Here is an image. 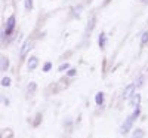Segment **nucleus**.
<instances>
[{
	"mask_svg": "<svg viewBox=\"0 0 148 138\" xmlns=\"http://www.w3.org/2000/svg\"><path fill=\"white\" fill-rule=\"evenodd\" d=\"M15 28H16V17L15 15H10L5 26H3V31H2V39H10L15 33Z\"/></svg>",
	"mask_w": 148,
	"mask_h": 138,
	"instance_id": "f257e3e1",
	"label": "nucleus"
},
{
	"mask_svg": "<svg viewBox=\"0 0 148 138\" xmlns=\"http://www.w3.org/2000/svg\"><path fill=\"white\" fill-rule=\"evenodd\" d=\"M139 115H141V108H139V107H135L133 113H132V115H130V116L125 120V123L121 125V134H127V132L132 129V126H133V122L139 117Z\"/></svg>",
	"mask_w": 148,
	"mask_h": 138,
	"instance_id": "f03ea898",
	"label": "nucleus"
},
{
	"mask_svg": "<svg viewBox=\"0 0 148 138\" xmlns=\"http://www.w3.org/2000/svg\"><path fill=\"white\" fill-rule=\"evenodd\" d=\"M33 45H34V42H33V39H27L25 42L22 43V46H21V49H19V58H25L27 57V54L33 49Z\"/></svg>",
	"mask_w": 148,
	"mask_h": 138,
	"instance_id": "7ed1b4c3",
	"label": "nucleus"
},
{
	"mask_svg": "<svg viewBox=\"0 0 148 138\" xmlns=\"http://www.w3.org/2000/svg\"><path fill=\"white\" fill-rule=\"evenodd\" d=\"M37 66H39V58H37V57H30L28 61H27V68L30 71H33V70L37 68Z\"/></svg>",
	"mask_w": 148,
	"mask_h": 138,
	"instance_id": "20e7f679",
	"label": "nucleus"
},
{
	"mask_svg": "<svg viewBox=\"0 0 148 138\" xmlns=\"http://www.w3.org/2000/svg\"><path fill=\"white\" fill-rule=\"evenodd\" d=\"M9 66H10L9 58L5 55H0V71H8Z\"/></svg>",
	"mask_w": 148,
	"mask_h": 138,
	"instance_id": "39448f33",
	"label": "nucleus"
},
{
	"mask_svg": "<svg viewBox=\"0 0 148 138\" xmlns=\"http://www.w3.org/2000/svg\"><path fill=\"white\" fill-rule=\"evenodd\" d=\"M135 86L133 83L132 85H129V86H126V89H125V92H123V99H129L133 94H135Z\"/></svg>",
	"mask_w": 148,
	"mask_h": 138,
	"instance_id": "423d86ee",
	"label": "nucleus"
},
{
	"mask_svg": "<svg viewBox=\"0 0 148 138\" xmlns=\"http://www.w3.org/2000/svg\"><path fill=\"white\" fill-rule=\"evenodd\" d=\"M129 101H130V106L135 108V107H139L141 106V95L139 94H133L130 98H129Z\"/></svg>",
	"mask_w": 148,
	"mask_h": 138,
	"instance_id": "0eeeda50",
	"label": "nucleus"
},
{
	"mask_svg": "<svg viewBox=\"0 0 148 138\" xmlns=\"http://www.w3.org/2000/svg\"><path fill=\"white\" fill-rule=\"evenodd\" d=\"M98 45H99L101 49H104L107 46V34L105 33H101L99 37H98Z\"/></svg>",
	"mask_w": 148,
	"mask_h": 138,
	"instance_id": "6e6552de",
	"label": "nucleus"
},
{
	"mask_svg": "<svg viewBox=\"0 0 148 138\" xmlns=\"http://www.w3.org/2000/svg\"><path fill=\"white\" fill-rule=\"evenodd\" d=\"M95 104H96L98 107H101V106L104 104V92H98V94L95 95Z\"/></svg>",
	"mask_w": 148,
	"mask_h": 138,
	"instance_id": "1a4fd4ad",
	"label": "nucleus"
},
{
	"mask_svg": "<svg viewBox=\"0 0 148 138\" xmlns=\"http://www.w3.org/2000/svg\"><path fill=\"white\" fill-rule=\"evenodd\" d=\"M36 89H37V85H36V82H30V83H28V86H27V94L31 97V95H34Z\"/></svg>",
	"mask_w": 148,
	"mask_h": 138,
	"instance_id": "9d476101",
	"label": "nucleus"
},
{
	"mask_svg": "<svg viewBox=\"0 0 148 138\" xmlns=\"http://www.w3.org/2000/svg\"><path fill=\"white\" fill-rule=\"evenodd\" d=\"M0 85H2L3 88H9L12 85V79L9 76H5V77H2V80H0Z\"/></svg>",
	"mask_w": 148,
	"mask_h": 138,
	"instance_id": "9b49d317",
	"label": "nucleus"
},
{
	"mask_svg": "<svg viewBox=\"0 0 148 138\" xmlns=\"http://www.w3.org/2000/svg\"><path fill=\"white\" fill-rule=\"evenodd\" d=\"M42 119H43L42 113H37V115H36V117H34V120H33V126H34V128H37V126H39V125L42 123Z\"/></svg>",
	"mask_w": 148,
	"mask_h": 138,
	"instance_id": "f8f14e48",
	"label": "nucleus"
},
{
	"mask_svg": "<svg viewBox=\"0 0 148 138\" xmlns=\"http://www.w3.org/2000/svg\"><path fill=\"white\" fill-rule=\"evenodd\" d=\"M147 43H148V30L144 31V34H142V37H141V46H145Z\"/></svg>",
	"mask_w": 148,
	"mask_h": 138,
	"instance_id": "ddd939ff",
	"label": "nucleus"
},
{
	"mask_svg": "<svg viewBox=\"0 0 148 138\" xmlns=\"http://www.w3.org/2000/svg\"><path fill=\"white\" fill-rule=\"evenodd\" d=\"M68 68H70V64H68V62H62V64H61V66L58 67V71L64 73V71H67Z\"/></svg>",
	"mask_w": 148,
	"mask_h": 138,
	"instance_id": "4468645a",
	"label": "nucleus"
},
{
	"mask_svg": "<svg viewBox=\"0 0 148 138\" xmlns=\"http://www.w3.org/2000/svg\"><path fill=\"white\" fill-rule=\"evenodd\" d=\"M132 138H144V131L142 129H136V131L133 132Z\"/></svg>",
	"mask_w": 148,
	"mask_h": 138,
	"instance_id": "2eb2a0df",
	"label": "nucleus"
},
{
	"mask_svg": "<svg viewBox=\"0 0 148 138\" xmlns=\"http://www.w3.org/2000/svg\"><path fill=\"white\" fill-rule=\"evenodd\" d=\"M34 5H33V0H25V10H33Z\"/></svg>",
	"mask_w": 148,
	"mask_h": 138,
	"instance_id": "dca6fc26",
	"label": "nucleus"
},
{
	"mask_svg": "<svg viewBox=\"0 0 148 138\" xmlns=\"http://www.w3.org/2000/svg\"><path fill=\"white\" fill-rule=\"evenodd\" d=\"M76 74H77V70H76V68H71V67H70V68L67 70V76H68V77H73V76H76Z\"/></svg>",
	"mask_w": 148,
	"mask_h": 138,
	"instance_id": "f3484780",
	"label": "nucleus"
},
{
	"mask_svg": "<svg viewBox=\"0 0 148 138\" xmlns=\"http://www.w3.org/2000/svg\"><path fill=\"white\" fill-rule=\"evenodd\" d=\"M52 70V62H46V64L43 66V71L47 73V71H51Z\"/></svg>",
	"mask_w": 148,
	"mask_h": 138,
	"instance_id": "a211bd4d",
	"label": "nucleus"
},
{
	"mask_svg": "<svg viewBox=\"0 0 148 138\" xmlns=\"http://www.w3.org/2000/svg\"><path fill=\"white\" fill-rule=\"evenodd\" d=\"M82 9H83V6H82V5H79L76 9H74V15L79 17V15H80V12H82Z\"/></svg>",
	"mask_w": 148,
	"mask_h": 138,
	"instance_id": "6ab92c4d",
	"label": "nucleus"
},
{
	"mask_svg": "<svg viewBox=\"0 0 148 138\" xmlns=\"http://www.w3.org/2000/svg\"><path fill=\"white\" fill-rule=\"evenodd\" d=\"M142 82H144V77H142V76H139V77H138V80L135 82L133 85H135V86H141V85H142Z\"/></svg>",
	"mask_w": 148,
	"mask_h": 138,
	"instance_id": "aec40b11",
	"label": "nucleus"
},
{
	"mask_svg": "<svg viewBox=\"0 0 148 138\" xmlns=\"http://www.w3.org/2000/svg\"><path fill=\"white\" fill-rule=\"evenodd\" d=\"M3 138H14V132H12L10 129H8V135L3 137Z\"/></svg>",
	"mask_w": 148,
	"mask_h": 138,
	"instance_id": "412c9836",
	"label": "nucleus"
},
{
	"mask_svg": "<svg viewBox=\"0 0 148 138\" xmlns=\"http://www.w3.org/2000/svg\"><path fill=\"white\" fill-rule=\"evenodd\" d=\"M0 138H3V132H0Z\"/></svg>",
	"mask_w": 148,
	"mask_h": 138,
	"instance_id": "4be33fe9",
	"label": "nucleus"
},
{
	"mask_svg": "<svg viewBox=\"0 0 148 138\" xmlns=\"http://www.w3.org/2000/svg\"><path fill=\"white\" fill-rule=\"evenodd\" d=\"M0 104H2V95H0Z\"/></svg>",
	"mask_w": 148,
	"mask_h": 138,
	"instance_id": "5701e85b",
	"label": "nucleus"
}]
</instances>
